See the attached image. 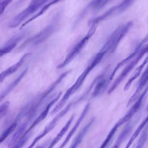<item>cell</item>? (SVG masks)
Segmentation results:
<instances>
[{
  "instance_id": "9a60e30c",
  "label": "cell",
  "mask_w": 148,
  "mask_h": 148,
  "mask_svg": "<svg viewBox=\"0 0 148 148\" xmlns=\"http://www.w3.org/2000/svg\"><path fill=\"white\" fill-rule=\"evenodd\" d=\"M31 53H25L15 64H13L5 70L1 72L0 73V83H2L6 78L16 72L23 65L24 62L31 55Z\"/></svg>"
},
{
  "instance_id": "30bf717a",
  "label": "cell",
  "mask_w": 148,
  "mask_h": 148,
  "mask_svg": "<svg viewBox=\"0 0 148 148\" xmlns=\"http://www.w3.org/2000/svg\"><path fill=\"white\" fill-rule=\"evenodd\" d=\"M112 0H92L90 1L77 14L72 25L73 28H76L78 25L84 17L91 12H96L101 10Z\"/></svg>"
},
{
  "instance_id": "d6a6232c",
  "label": "cell",
  "mask_w": 148,
  "mask_h": 148,
  "mask_svg": "<svg viewBox=\"0 0 148 148\" xmlns=\"http://www.w3.org/2000/svg\"><path fill=\"white\" fill-rule=\"evenodd\" d=\"M36 0H31V2H34V1H35Z\"/></svg>"
},
{
  "instance_id": "83f0119b",
  "label": "cell",
  "mask_w": 148,
  "mask_h": 148,
  "mask_svg": "<svg viewBox=\"0 0 148 148\" xmlns=\"http://www.w3.org/2000/svg\"><path fill=\"white\" fill-rule=\"evenodd\" d=\"M147 137H148V125H147V129L145 130V131L142 133V135L140 136V138L139 139V140L137 143V145L135 148H142L147 139Z\"/></svg>"
},
{
  "instance_id": "5bb4252c",
  "label": "cell",
  "mask_w": 148,
  "mask_h": 148,
  "mask_svg": "<svg viewBox=\"0 0 148 148\" xmlns=\"http://www.w3.org/2000/svg\"><path fill=\"white\" fill-rule=\"evenodd\" d=\"M107 72L108 71L105 69L103 72L99 75L98 79L94 87V90L91 93L92 98H95L101 95L106 89L110 83L108 80V76H106Z\"/></svg>"
},
{
  "instance_id": "4316f807",
  "label": "cell",
  "mask_w": 148,
  "mask_h": 148,
  "mask_svg": "<svg viewBox=\"0 0 148 148\" xmlns=\"http://www.w3.org/2000/svg\"><path fill=\"white\" fill-rule=\"evenodd\" d=\"M119 127H120L119 125L116 123L115 124V125L110 130V132H109V134L106 136L105 140L102 142V145H101V146H100L99 148H106L107 147V146H108L109 143L110 142L111 140L112 139V138L113 137L116 132L117 131V130H118V128Z\"/></svg>"
},
{
  "instance_id": "7a4b0ae2",
  "label": "cell",
  "mask_w": 148,
  "mask_h": 148,
  "mask_svg": "<svg viewBox=\"0 0 148 148\" xmlns=\"http://www.w3.org/2000/svg\"><path fill=\"white\" fill-rule=\"evenodd\" d=\"M106 56H107L106 51L101 49L92 57L86 68L79 76L75 82L66 91L62 98L53 109L50 113L51 114L57 113L62 108L69 97L80 88L89 73L102 61Z\"/></svg>"
},
{
  "instance_id": "52a82bcc",
  "label": "cell",
  "mask_w": 148,
  "mask_h": 148,
  "mask_svg": "<svg viewBox=\"0 0 148 148\" xmlns=\"http://www.w3.org/2000/svg\"><path fill=\"white\" fill-rule=\"evenodd\" d=\"M135 1L136 0H122L118 4L112 6L102 14L90 19L88 22V25L90 27L91 25H97L98 24L103 21L123 13L128 9Z\"/></svg>"
},
{
  "instance_id": "9c48e42d",
  "label": "cell",
  "mask_w": 148,
  "mask_h": 148,
  "mask_svg": "<svg viewBox=\"0 0 148 148\" xmlns=\"http://www.w3.org/2000/svg\"><path fill=\"white\" fill-rule=\"evenodd\" d=\"M51 0H36L34 2H31L29 5L20 13L17 14L13 17L9 24L10 28H13L18 27L29 16L34 14L35 12H38L45 3Z\"/></svg>"
},
{
  "instance_id": "cb8c5ba5",
  "label": "cell",
  "mask_w": 148,
  "mask_h": 148,
  "mask_svg": "<svg viewBox=\"0 0 148 148\" xmlns=\"http://www.w3.org/2000/svg\"><path fill=\"white\" fill-rule=\"evenodd\" d=\"M134 126V124L131 123H128L120 133L116 141L115 142L114 145L112 148H119L121 146V143L125 139V138L129 135L130 132L131 131Z\"/></svg>"
},
{
  "instance_id": "8992f818",
  "label": "cell",
  "mask_w": 148,
  "mask_h": 148,
  "mask_svg": "<svg viewBox=\"0 0 148 148\" xmlns=\"http://www.w3.org/2000/svg\"><path fill=\"white\" fill-rule=\"evenodd\" d=\"M97 28V25L90 26V28L87 31V34L72 47L68 54L65 57L64 60L57 66V69H61L66 66L80 53V52L86 46L89 40L95 32Z\"/></svg>"
},
{
  "instance_id": "4fadbf2b",
  "label": "cell",
  "mask_w": 148,
  "mask_h": 148,
  "mask_svg": "<svg viewBox=\"0 0 148 148\" xmlns=\"http://www.w3.org/2000/svg\"><path fill=\"white\" fill-rule=\"evenodd\" d=\"M147 42H148V34L138 43V45L135 47V48L134 49V50L132 52L130 53V54L127 57H125L124 59H123V60H121V61L118 62V64L114 67V69L112 71L110 74L108 76V80L109 81V82H110L112 80V79H113V77L116 75L117 71L121 66H124V65L127 64L129 61H130L132 59H133L138 54V53L140 51V50H141L142 47L145 45V44H146Z\"/></svg>"
},
{
  "instance_id": "836d02e7",
  "label": "cell",
  "mask_w": 148,
  "mask_h": 148,
  "mask_svg": "<svg viewBox=\"0 0 148 148\" xmlns=\"http://www.w3.org/2000/svg\"><path fill=\"white\" fill-rule=\"evenodd\" d=\"M147 110H148V105H147Z\"/></svg>"
},
{
  "instance_id": "e0dca14e",
  "label": "cell",
  "mask_w": 148,
  "mask_h": 148,
  "mask_svg": "<svg viewBox=\"0 0 148 148\" xmlns=\"http://www.w3.org/2000/svg\"><path fill=\"white\" fill-rule=\"evenodd\" d=\"M90 108V103H88L86 105V106H84L82 112L81 113L80 116L79 117L77 120L76 121V123L74 124L73 127H72V128L71 130V131L69 132V133L67 134V136H66V138H65L64 140L63 141V142L61 143V145L58 147V148H64L65 145L67 144V143L69 142V140H70V139L71 138V137L72 136V135L75 134V132H76V131L77 130V129L78 128V127H79L80 124H81V123L82 122L83 120L84 119V118L86 116L89 109Z\"/></svg>"
},
{
  "instance_id": "8fae6325",
  "label": "cell",
  "mask_w": 148,
  "mask_h": 148,
  "mask_svg": "<svg viewBox=\"0 0 148 148\" xmlns=\"http://www.w3.org/2000/svg\"><path fill=\"white\" fill-rule=\"evenodd\" d=\"M147 92H148V83L145 86V87L144 88V90H143L142 92L139 95L136 99L135 101L134 104L132 105L131 108L125 113V114L123 117H121L119 120V121L117 122L120 127L123 125L125 123H127L134 116V115L139 110V109H140V108L141 107L143 102V101Z\"/></svg>"
},
{
  "instance_id": "5b68a950",
  "label": "cell",
  "mask_w": 148,
  "mask_h": 148,
  "mask_svg": "<svg viewBox=\"0 0 148 148\" xmlns=\"http://www.w3.org/2000/svg\"><path fill=\"white\" fill-rule=\"evenodd\" d=\"M133 25V22L129 21L119 25L110 34L101 49L106 51L107 56L113 54L117 49L119 43L129 32Z\"/></svg>"
},
{
  "instance_id": "ac0fdd59",
  "label": "cell",
  "mask_w": 148,
  "mask_h": 148,
  "mask_svg": "<svg viewBox=\"0 0 148 148\" xmlns=\"http://www.w3.org/2000/svg\"><path fill=\"white\" fill-rule=\"evenodd\" d=\"M25 32L20 33L10 38L8 42L2 47L0 48V58L3 56L11 52L17 46V43L24 38Z\"/></svg>"
},
{
  "instance_id": "603a6c76",
  "label": "cell",
  "mask_w": 148,
  "mask_h": 148,
  "mask_svg": "<svg viewBox=\"0 0 148 148\" xmlns=\"http://www.w3.org/2000/svg\"><path fill=\"white\" fill-rule=\"evenodd\" d=\"M74 118H75V114H72V116L69 118V119L67 121V122L66 123L65 125L62 128V129L57 134V135L56 136V137L50 143V145L47 147V148H53V147L60 141V140L62 138V137L64 135L65 132L67 131V130L69 128V127H70L71 123H72Z\"/></svg>"
},
{
  "instance_id": "2e32d148",
  "label": "cell",
  "mask_w": 148,
  "mask_h": 148,
  "mask_svg": "<svg viewBox=\"0 0 148 148\" xmlns=\"http://www.w3.org/2000/svg\"><path fill=\"white\" fill-rule=\"evenodd\" d=\"M147 83H148V65H147L146 68L145 69L142 75H141V77L138 82L136 88L134 93L132 95V96L130 97V99L128 100L127 104V106H130L131 105H132V103L135 102V101L136 99V98L140 94V91L143 90V88L145 87Z\"/></svg>"
},
{
  "instance_id": "4dcf8cb0",
  "label": "cell",
  "mask_w": 148,
  "mask_h": 148,
  "mask_svg": "<svg viewBox=\"0 0 148 148\" xmlns=\"http://www.w3.org/2000/svg\"><path fill=\"white\" fill-rule=\"evenodd\" d=\"M10 103L9 101H6L0 105V117L2 116L8 109Z\"/></svg>"
},
{
  "instance_id": "f1b7e54d",
  "label": "cell",
  "mask_w": 148,
  "mask_h": 148,
  "mask_svg": "<svg viewBox=\"0 0 148 148\" xmlns=\"http://www.w3.org/2000/svg\"><path fill=\"white\" fill-rule=\"evenodd\" d=\"M31 134H29L26 136H21V138L14 145H13L11 148H22V147L25 145V143L28 141V140L30 138L31 135Z\"/></svg>"
},
{
  "instance_id": "1f68e13d",
  "label": "cell",
  "mask_w": 148,
  "mask_h": 148,
  "mask_svg": "<svg viewBox=\"0 0 148 148\" xmlns=\"http://www.w3.org/2000/svg\"><path fill=\"white\" fill-rule=\"evenodd\" d=\"M46 143H47V142H46V143H45L44 144H43V145H41V146H38L36 148H45L46 146V145H47Z\"/></svg>"
},
{
  "instance_id": "277c9868",
  "label": "cell",
  "mask_w": 148,
  "mask_h": 148,
  "mask_svg": "<svg viewBox=\"0 0 148 148\" xmlns=\"http://www.w3.org/2000/svg\"><path fill=\"white\" fill-rule=\"evenodd\" d=\"M92 88L91 86H89L86 89V90L79 97L73 99V101H71L62 110H61L53 119L47 125V126L44 128L42 132L39 134L37 136H36L32 143L29 145V146L27 148H33L35 145L43 137H45L49 132H50L57 125V123L60 121V120L64 117L68 112L69 110L72 108L73 106L77 105L80 102H82L84 99H85L90 94V91L92 90Z\"/></svg>"
},
{
  "instance_id": "7c38bea8",
  "label": "cell",
  "mask_w": 148,
  "mask_h": 148,
  "mask_svg": "<svg viewBox=\"0 0 148 148\" xmlns=\"http://www.w3.org/2000/svg\"><path fill=\"white\" fill-rule=\"evenodd\" d=\"M62 94L61 92H58L57 95H55L54 96V97L53 98H51L47 103V105H46V106H45L44 109L43 110V111L39 114V115L34 120V121L32 122V123L30 125V126L26 129V130L25 131L24 133L23 134L22 136H26L28 135H29V134H31L32 130L37 125H38L42 121H43L46 117L47 116V115L48 114L50 108H51V106L58 100V99L60 98V97H61Z\"/></svg>"
},
{
  "instance_id": "484cf974",
  "label": "cell",
  "mask_w": 148,
  "mask_h": 148,
  "mask_svg": "<svg viewBox=\"0 0 148 148\" xmlns=\"http://www.w3.org/2000/svg\"><path fill=\"white\" fill-rule=\"evenodd\" d=\"M148 123V116L142 121V122L139 124V125L138 127L136 130L134 132L132 136H131L129 141L128 142L127 145L125 146V148H130L132 143L134 142V141L135 140V139L137 138V136L139 135L142 130L143 129V128L147 125Z\"/></svg>"
},
{
  "instance_id": "6da1fadb",
  "label": "cell",
  "mask_w": 148,
  "mask_h": 148,
  "mask_svg": "<svg viewBox=\"0 0 148 148\" xmlns=\"http://www.w3.org/2000/svg\"><path fill=\"white\" fill-rule=\"evenodd\" d=\"M71 71L72 70L69 69L62 72L57 78V79L47 87V89H46L43 92L37 94L32 99L27 102L28 110L26 111L25 114V116H27V119L20 126L19 128H18L17 131L11 138L10 140L12 142H16L20 139L23 134L24 133L27 125L29 122L31 121L33 118L38 113V110L45 103V101L49 97V95L56 88V87L71 73Z\"/></svg>"
},
{
  "instance_id": "d4e9b609",
  "label": "cell",
  "mask_w": 148,
  "mask_h": 148,
  "mask_svg": "<svg viewBox=\"0 0 148 148\" xmlns=\"http://www.w3.org/2000/svg\"><path fill=\"white\" fill-rule=\"evenodd\" d=\"M20 120V119L17 116L14 121L3 131V132L0 135V144L3 142L16 129V127L18 125V122Z\"/></svg>"
},
{
  "instance_id": "7402d4cb",
  "label": "cell",
  "mask_w": 148,
  "mask_h": 148,
  "mask_svg": "<svg viewBox=\"0 0 148 148\" xmlns=\"http://www.w3.org/2000/svg\"><path fill=\"white\" fill-rule=\"evenodd\" d=\"M148 62V56L144 59L143 62L136 68L135 71L134 72V73L132 74L130 79L128 80L127 82L125 83L124 87V90L127 91L129 89L131 85L133 83V82L140 75L141 72L142 71V69L144 68V67L146 66L147 63Z\"/></svg>"
},
{
  "instance_id": "3957f363",
  "label": "cell",
  "mask_w": 148,
  "mask_h": 148,
  "mask_svg": "<svg viewBox=\"0 0 148 148\" xmlns=\"http://www.w3.org/2000/svg\"><path fill=\"white\" fill-rule=\"evenodd\" d=\"M62 16V11H58L50 22L40 31L25 40L15 52H20L27 47H35L46 41L58 28Z\"/></svg>"
},
{
  "instance_id": "f546056e",
  "label": "cell",
  "mask_w": 148,
  "mask_h": 148,
  "mask_svg": "<svg viewBox=\"0 0 148 148\" xmlns=\"http://www.w3.org/2000/svg\"><path fill=\"white\" fill-rule=\"evenodd\" d=\"M12 0H3L0 2V15L2 14L6 7L12 2Z\"/></svg>"
},
{
  "instance_id": "d6986e66",
  "label": "cell",
  "mask_w": 148,
  "mask_h": 148,
  "mask_svg": "<svg viewBox=\"0 0 148 148\" xmlns=\"http://www.w3.org/2000/svg\"><path fill=\"white\" fill-rule=\"evenodd\" d=\"M27 72L28 68L24 69L20 73V75L14 80H13L3 91L1 92V93L0 94V102L19 84V83L21 81V80L27 73Z\"/></svg>"
},
{
  "instance_id": "44dd1931",
  "label": "cell",
  "mask_w": 148,
  "mask_h": 148,
  "mask_svg": "<svg viewBox=\"0 0 148 148\" xmlns=\"http://www.w3.org/2000/svg\"><path fill=\"white\" fill-rule=\"evenodd\" d=\"M62 0H51L49 2H47L46 3H45L38 12L36 14H35L34 15H33L32 17H31L30 18H29L27 21H25L21 25L20 27V29L23 28V27L27 25L28 24H29V23L32 22V21H34L35 19H36V18H38V17H39L40 16H42V14H43L51 6L58 3L59 2L61 1Z\"/></svg>"
},
{
  "instance_id": "ba28073f",
  "label": "cell",
  "mask_w": 148,
  "mask_h": 148,
  "mask_svg": "<svg viewBox=\"0 0 148 148\" xmlns=\"http://www.w3.org/2000/svg\"><path fill=\"white\" fill-rule=\"evenodd\" d=\"M148 53V43L144 45L138 54L130 61L128 62V64L124 67V68L122 70L121 73L117 76V77L114 80L113 84L109 88L108 91V94H111L113 92L115 89L119 86V85L121 83V82L127 76V75L130 73L132 69L136 65V64L139 62V61L142 58L145 54Z\"/></svg>"
},
{
  "instance_id": "ffe728a7",
  "label": "cell",
  "mask_w": 148,
  "mask_h": 148,
  "mask_svg": "<svg viewBox=\"0 0 148 148\" xmlns=\"http://www.w3.org/2000/svg\"><path fill=\"white\" fill-rule=\"evenodd\" d=\"M95 119L94 117L92 118L89 122L80 130V131L78 133L77 136L75 138L73 142H72L71 145L69 147V148H77L78 146L81 143L82 140H83V138L90 129L91 125H92L93 123L94 122Z\"/></svg>"
}]
</instances>
